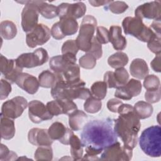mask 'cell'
Returning a JSON list of instances; mask_svg holds the SVG:
<instances>
[{
  "label": "cell",
  "mask_w": 161,
  "mask_h": 161,
  "mask_svg": "<svg viewBox=\"0 0 161 161\" xmlns=\"http://www.w3.org/2000/svg\"><path fill=\"white\" fill-rule=\"evenodd\" d=\"M114 119L109 118L94 119L87 123L80 133L81 142L86 147L82 160H98L103 150L118 142L114 129Z\"/></svg>",
  "instance_id": "6da1fadb"
},
{
  "label": "cell",
  "mask_w": 161,
  "mask_h": 161,
  "mask_svg": "<svg viewBox=\"0 0 161 161\" xmlns=\"http://www.w3.org/2000/svg\"><path fill=\"white\" fill-rule=\"evenodd\" d=\"M119 116L114 119V129L123 146L133 149L138 143V133L141 127L139 118L133 107L129 104L123 103L118 110Z\"/></svg>",
  "instance_id": "7a4b0ae2"
},
{
  "label": "cell",
  "mask_w": 161,
  "mask_h": 161,
  "mask_svg": "<svg viewBox=\"0 0 161 161\" xmlns=\"http://www.w3.org/2000/svg\"><path fill=\"white\" fill-rule=\"evenodd\" d=\"M85 86L86 82L82 79L76 83L70 84L57 75L56 82L51 88V95L55 99L63 98L71 100L87 99L91 96V93L88 88L85 87Z\"/></svg>",
  "instance_id": "3957f363"
},
{
  "label": "cell",
  "mask_w": 161,
  "mask_h": 161,
  "mask_svg": "<svg viewBox=\"0 0 161 161\" xmlns=\"http://www.w3.org/2000/svg\"><path fill=\"white\" fill-rule=\"evenodd\" d=\"M139 145L142 150L152 157L161 155V128L154 125L145 129L139 138Z\"/></svg>",
  "instance_id": "277c9868"
},
{
  "label": "cell",
  "mask_w": 161,
  "mask_h": 161,
  "mask_svg": "<svg viewBox=\"0 0 161 161\" xmlns=\"http://www.w3.org/2000/svg\"><path fill=\"white\" fill-rule=\"evenodd\" d=\"M122 26L125 35L133 36L143 42H148L156 34L150 27L143 23L142 19L136 17L125 18Z\"/></svg>",
  "instance_id": "5b68a950"
},
{
  "label": "cell",
  "mask_w": 161,
  "mask_h": 161,
  "mask_svg": "<svg viewBox=\"0 0 161 161\" xmlns=\"http://www.w3.org/2000/svg\"><path fill=\"white\" fill-rule=\"evenodd\" d=\"M97 25V20L92 15L84 17L79 29V35L75 40L79 50L88 52L92 45V38Z\"/></svg>",
  "instance_id": "8992f818"
},
{
  "label": "cell",
  "mask_w": 161,
  "mask_h": 161,
  "mask_svg": "<svg viewBox=\"0 0 161 161\" xmlns=\"http://www.w3.org/2000/svg\"><path fill=\"white\" fill-rule=\"evenodd\" d=\"M48 60V54L43 48H38L32 53H24L20 55L16 62L21 68H33L41 66Z\"/></svg>",
  "instance_id": "52a82bcc"
},
{
  "label": "cell",
  "mask_w": 161,
  "mask_h": 161,
  "mask_svg": "<svg viewBox=\"0 0 161 161\" xmlns=\"http://www.w3.org/2000/svg\"><path fill=\"white\" fill-rule=\"evenodd\" d=\"M17 2L25 4L21 12V26L25 32L28 33L38 25L40 13L37 8L36 1Z\"/></svg>",
  "instance_id": "ba28073f"
},
{
  "label": "cell",
  "mask_w": 161,
  "mask_h": 161,
  "mask_svg": "<svg viewBox=\"0 0 161 161\" xmlns=\"http://www.w3.org/2000/svg\"><path fill=\"white\" fill-rule=\"evenodd\" d=\"M133 149L125 146H121L119 142L105 148L99 158L100 160L128 161L133 156Z\"/></svg>",
  "instance_id": "9c48e42d"
},
{
  "label": "cell",
  "mask_w": 161,
  "mask_h": 161,
  "mask_svg": "<svg viewBox=\"0 0 161 161\" xmlns=\"http://www.w3.org/2000/svg\"><path fill=\"white\" fill-rule=\"evenodd\" d=\"M28 105L27 100L25 97L16 96L3 103L1 114L6 117L14 119L22 114Z\"/></svg>",
  "instance_id": "30bf717a"
},
{
  "label": "cell",
  "mask_w": 161,
  "mask_h": 161,
  "mask_svg": "<svg viewBox=\"0 0 161 161\" xmlns=\"http://www.w3.org/2000/svg\"><path fill=\"white\" fill-rule=\"evenodd\" d=\"M51 36L49 28L44 24H38L31 31L26 33V43L28 47L35 48L47 43Z\"/></svg>",
  "instance_id": "8fae6325"
},
{
  "label": "cell",
  "mask_w": 161,
  "mask_h": 161,
  "mask_svg": "<svg viewBox=\"0 0 161 161\" xmlns=\"http://www.w3.org/2000/svg\"><path fill=\"white\" fill-rule=\"evenodd\" d=\"M135 15L136 18L140 19L146 18L153 20H160V1H153L138 6L135 11Z\"/></svg>",
  "instance_id": "7c38bea8"
},
{
  "label": "cell",
  "mask_w": 161,
  "mask_h": 161,
  "mask_svg": "<svg viewBox=\"0 0 161 161\" xmlns=\"http://www.w3.org/2000/svg\"><path fill=\"white\" fill-rule=\"evenodd\" d=\"M28 107L29 118L34 123H40L43 121L51 119L53 116L48 111L47 106L40 101H31Z\"/></svg>",
  "instance_id": "4fadbf2b"
},
{
  "label": "cell",
  "mask_w": 161,
  "mask_h": 161,
  "mask_svg": "<svg viewBox=\"0 0 161 161\" xmlns=\"http://www.w3.org/2000/svg\"><path fill=\"white\" fill-rule=\"evenodd\" d=\"M86 11V6L82 2H77L72 4L63 3L57 6L59 18L70 17L76 19L82 17Z\"/></svg>",
  "instance_id": "5bb4252c"
},
{
  "label": "cell",
  "mask_w": 161,
  "mask_h": 161,
  "mask_svg": "<svg viewBox=\"0 0 161 161\" xmlns=\"http://www.w3.org/2000/svg\"><path fill=\"white\" fill-rule=\"evenodd\" d=\"M142 83L140 80L131 79L127 83L116 88L114 96L123 100H130L133 97L138 96L142 91Z\"/></svg>",
  "instance_id": "9a60e30c"
},
{
  "label": "cell",
  "mask_w": 161,
  "mask_h": 161,
  "mask_svg": "<svg viewBox=\"0 0 161 161\" xmlns=\"http://www.w3.org/2000/svg\"><path fill=\"white\" fill-rule=\"evenodd\" d=\"M0 62L1 74L11 84L15 83L17 77L23 72V68L17 65L15 60L8 59L3 55H1Z\"/></svg>",
  "instance_id": "2e32d148"
},
{
  "label": "cell",
  "mask_w": 161,
  "mask_h": 161,
  "mask_svg": "<svg viewBox=\"0 0 161 161\" xmlns=\"http://www.w3.org/2000/svg\"><path fill=\"white\" fill-rule=\"evenodd\" d=\"M76 55L64 53L52 57L49 61V65L55 74H61L70 65L76 64Z\"/></svg>",
  "instance_id": "e0dca14e"
},
{
  "label": "cell",
  "mask_w": 161,
  "mask_h": 161,
  "mask_svg": "<svg viewBox=\"0 0 161 161\" xmlns=\"http://www.w3.org/2000/svg\"><path fill=\"white\" fill-rule=\"evenodd\" d=\"M48 133L53 140H58L64 145H69L70 138L74 134L72 130L66 128L62 123L56 121L51 125L48 129Z\"/></svg>",
  "instance_id": "ac0fdd59"
},
{
  "label": "cell",
  "mask_w": 161,
  "mask_h": 161,
  "mask_svg": "<svg viewBox=\"0 0 161 161\" xmlns=\"http://www.w3.org/2000/svg\"><path fill=\"white\" fill-rule=\"evenodd\" d=\"M15 83L19 87L30 94H35L40 87V83L36 77L28 73L21 72L17 77Z\"/></svg>",
  "instance_id": "d6986e66"
},
{
  "label": "cell",
  "mask_w": 161,
  "mask_h": 161,
  "mask_svg": "<svg viewBox=\"0 0 161 161\" xmlns=\"http://www.w3.org/2000/svg\"><path fill=\"white\" fill-rule=\"evenodd\" d=\"M28 142L36 146H51L53 140L50 138L48 130L33 128L28 133Z\"/></svg>",
  "instance_id": "ffe728a7"
},
{
  "label": "cell",
  "mask_w": 161,
  "mask_h": 161,
  "mask_svg": "<svg viewBox=\"0 0 161 161\" xmlns=\"http://www.w3.org/2000/svg\"><path fill=\"white\" fill-rule=\"evenodd\" d=\"M122 30L119 26L113 25L109 30V42L111 43L114 49L116 50H124L127 44L126 40L121 34Z\"/></svg>",
  "instance_id": "44dd1931"
},
{
  "label": "cell",
  "mask_w": 161,
  "mask_h": 161,
  "mask_svg": "<svg viewBox=\"0 0 161 161\" xmlns=\"http://www.w3.org/2000/svg\"><path fill=\"white\" fill-rule=\"evenodd\" d=\"M131 75L137 79H143L148 74L149 69L147 62L142 58H135L130 65Z\"/></svg>",
  "instance_id": "7402d4cb"
},
{
  "label": "cell",
  "mask_w": 161,
  "mask_h": 161,
  "mask_svg": "<svg viewBox=\"0 0 161 161\" xmlns=\"http://www.w3.org/2000/svg\"><path fill=\"white\" fill-rule=\"evenodd\" d=\"M60 30L64 37L74 35L78 30L79 25L75 19L70 17L60 18L58 22Z\"/></svg>",
  "instance_id": "603a6c76"
},
{
  "label": "cell",
  "mask_w": 161,
  "mask_h": 161,
  "mask_svg": "<svg viewBox=\"0 0 161 161\" xmlns=\"http://www.w3.org/2000/svg\"><path fill=\"white\" fill-rule=\"evenodd\" d=\"M87 119V115L81 110L77 109L69 115V125L72 130L79 131L83 128Z\"/></svg>",
  "instance_id": "cb8c5ba5"
},
{
  "label": "cell",
  "mask_w": 161,
  "mask_h": 161,
  "mask_svg": "<svg viewBox=\"0 0 161 161\" xmlns=\"http://www.w3.org/2000/svg\"><path fill=\"white\" fill-rule=\"evenodd\" d=\"M15 126L13 119L1 114V135L4 140H9L15 135Z\"/></svg>",
  "instance_id": "d4e9b609"
},
{
  "label": "cell",
  "mask_w": 161,
  "mask_h": 161,
  "mask_svg": "<svg viewBox=\"0 0 161 161\" xmlns=\"http://www.w3.org/2000/svg\"><path fill=\"white\" fill-rule=\"evenodd\" d=\"M63 80L74 84L80 81V68L77 64L70 65L61 74H56Z\"/></svg>",
  "instance_id": "484cf974"
},
{
  "label": "cell",
  "mask_w": 161,
  "mask_h": 161,
  "mask_svg": "<svg viewBox=\"0 0 161 161\" xmlns=\"http://www.w3.org/2000/svg\"><path fill=\"white\" fill-rule=\"evenodd\" d=\"M39 13L47 19H52L58 16L57 6L42 1H36Z\"/></svg>",
  "instance_id": "4316f807"
},
{
  "label": "cell",
  "mask_w": 161,
  "mask_h": 161,
  "mask_svg": "<svg viewBox=\"0 0 161 161\" xmlns=\"http://www.w3.org/2000/svg\"><path fill=\"white\" fill-rule=\"evenodd\" d=\"M70 153L74 160H80L83 157V145L79 138L73 134L70 138Z\"/></svg>",
  "instance_id": "83f0119b"
},
{
  "label": "cell",
  "mask_w": 161,
  "mask_h": 161,
  "mask_svg": "<svg viewBox=\"0 0 161 161\" xmlns=\"http://www.w3.org/2000/svg\"><path fill=\"white\" fill-rule=\"evenodd\" d=\"M133 109L140 119L150 117L153 111L152 104L143 101H140L136 103L133 106Z\"/></svg>",
  "instance_id": "f1b7e54d"
},
{
  "label": "cell",
  "mask_w": 161,
  "mask_h": 161,
  "mask_svg": "<svg viewBox=\"0 0 161 161\" xmlns=\"http://www.w3.org/2000/svg\"><path fill=\"white\" fill-rule=\"evenodd\" d=\"M0 32L2 38L5 40L14 38L17 34L16 25L11 21H3L0 24Z\"/></svg>",
  "instance_id": "f546056e"
},
{
  "label": "cell",
  "mask_w": 161,
  "mask_h": 161,
  "mask_svg": "<svg viewBox=\"0 0 161 161\" xmlns=\"http://www.w3.org/2000/svg\"><path fill=\"white\" fill-rule=\"evenodd\" d=\"M129 58L128 55L122 52H118L109 57L108 64L113 69L123 67L128 62Z\"/></svg>",
  "instance_id": "4dcf8cb0"
},
{
  "label": "cell",
  "mask_w": 161,
  "mask_h": 161,
  "mask_svg": "<svg viewBox=\"0 0 161 161\" xmlns=\"http://www.w3.org/2000/svg\"><path fill=\"white\" fill-rule=\"evenodd\" d=\"M57 75L55 73L46 70L41 72L38 75L40 86L45 88H52L55 84Z\"/></svg>",
  "instance_id": "1f68e13d"
},
{
  "label": "cell",
  "mask_w": 161,
  "mask_h": 161,
  "mask_svg": "<svg viewBox=\"0 0 161 161\" xmlns=\"http://www.w3.org/2000/svg\"><path fill=\"white\" fill-rule=\"evenodd\" d=\"M107 87V85L104 81L95 82L91 87V95L98 99L102 100L106 96Z\"/></svg>",
  "instance_id": "d6a6232c"
},
{
  "label": "cell",
  "mask_w": 161,
  "mask_h": 161,
  "mask_svg": "<svg viewBox=\"0 0 161 161\" xmlns=\"http://www.w3.org/2000/svg\"><path fill=\"white\" fill-rule=\"evenodd\" d=\"M102 108V103L100 99H98L92 95L89 97L84 104V110L89 113L94 114L99 112Z\"/></svg>",
  "instance_id": "836d02e7"
},
{
  "label": "cell",
  "mask_w": 161,
  "mask_h": 161,
  "mask_svg": "<svg viewBox=\"0 0 161 161\" xmlns=\"http://www.w3.org/2000/svg\"><path fill=\"white\" fill-rule=\"evenodd\" d=\"M34 157L36 160H52L53 158V150L50 146H38L36 150Z\"/></svg>",
  "instance_id": "e575fe53"
},
{
  "label": "cell",
  "mask_w": 161,
  "mask_h": 161,
  "mask_svg": "<svg viewBox=\"0 0 161 161\" xmlns=\"http://www.w3.org/2000/svg\"><path fill=\"white\" fill-rule=\"evenodd\" d=\"M160 82L159 78L154 74L147 75L144 78L143 86L147 91L157 90L160 89Z\"/></svg>",
  "instance_id": "d590c367"
},
{
  "label": "cell",
  "mask_w": 161,
  "mask_h": 161,
  "mask_svg": "<svg viewBox=\"0 0 161 161\" xmlns=\"http://www.w3.org/2000/svg\"><path fill=\"white\" fill-rule=\"evenodd\" d=\"M96 58L91 53H87L82 56L79 60V65L86 69H92L96 65Z\"/></svg>",
  "instance_id": "8d00e7d4"
},
{
  "label": "cell",
  "mask_w": 161,
  "mask_h": 161,
  "mask_svg": "<svg viewBox=\"0 0 161 161\" xmlns=\"http://www.w3.org/2000/svg\"><path fill=\"white\" fill-rule=\"evenodd\" d=\"M115 80L119 87L125 85L129 79V74L127 70L124 67L116 69L113 72Z\"/></svg>",
  "instance_id": "74e56055"
},
{
  "label": "cell",
  "mask_w": 161,
  "mask_h": 161,
  "mask_svg": "<svg viewBox=\"0 0 161 161\" xmlns=\"http://www.w3.org/2000/svg\"><path fill=\"white\" fill-rule=\"evenodd\" d=\"M61 105L62 108L63 114H68L72 113L74 111L77 109V106L76 104L71 99L67 98H63V99H57Z\"/></svg>",
  "instance_id": "f35d334b"
},
{
  "label": "cell",
  "mask_w": 161,
  "mask_h": 161,
  "mask_svg": "<svg viewBox=\"0 0 161 161\" xmlns=\"http://www.w3.org/2000/svg\"><path fill=\"white\" fill-rule=\"evenodd\" d=\"M107 8L113 13L121 14L124 13L128 8V5L124 1H112L111 3L108 4V7L106 8V9Z\"/></svg>",
  "instance_id": "ab89813d"
},
{
  "label": "cell",
  "mask_w": 161,
  "mask_h": 161,
  "mask_svg": "<svg viewBox=\"0 0 161 161\" xmlns=\"http://www.w3.org/2000/svg\"><path fill=\"white\" fill-rule=\"evenodd\" d=\"M160 35L155 34L148 42L147 47L149 50L156 55L160 54L161 52Z\"/></svg>",
  "instance_id": "60d3db41"
},
{
  "label": "cell",
  "mask_w": 161,
  "mask_h": 161,
  "mask_svg": "<svg viewBox=\"0 0 161 161\" xmlns=\"http://www.w3.org/2000/svg\"><path fill=\"white\" fill-rule=\"evenodd\" d=\"M79 50L75 40H68L62 45V53H71L76 55Z\"/></svg>",
  "instance_id": "b9f144b4"
},
{
  "label": "cell",
  "mask_w": 161,
  "mask_h": 161,
  "mask_svg": "<svg viewBox=\"0 0 161 161\" xmlns=\"http://www.w3.org/2000/svg\"><path fill=\"white\" fill-rule=\"evenodd\" d=\"M96 40L101 44H106L109 42V30L104 26H97L96 28Z\"/></svg>",
  "instance_id": "7bdbcfd3"
},
{
  "label": "cell",
  "mask_w": 161,
  "mask_h": 161,
  "mask_svg": "<svg viewBox=\"0 0 161 161\" xmlns=\"http://www.w3.org/2000/svg\"><path fill=\"white\" fill-rule=\"evenodd\" d=\"M46 106L48 111L52 116H58L63 114L62 108L57 99L48 102Z\"/></svg>",
  "instance_id": "ee69618b"
},
{
  "label": "cell",
  "mask_w": 161,
  "mask_h": 161,
  "mask_svg": "<svg viewBox=\"0 0 161 161\" xmlns=\"http://www.w3.org/2000/svg\"><path fill=\"white\" fill-rule=\"evenodd\" d=\"M0 160H13L17 159V155L13 151H10L8 148L3 145L1 144V150H0Z\"/></svg>",
  "instance_id": "f6af8a7d"
},
{
  "label": "cell",
  "mask_w": 161,
  "mask_h": 161,
  "mask_svg": "<svg viewBox=\"0 0 161 161\" xmlns=\"http://www.w3.org/2000/svg\"><path fill=\"white\" fill-rule=\"evenodd\" d=\"M91 55H92L96 59H99L102 57L103 50H102V45L100 43L97 42L96 37L94 36L92 41V45L90 50L88 52Z\"/></svg>",
  "instance_id": "bcb514c9"
},
{
  "label": "cell",
  "mask_w": 161,
  "mask_h": 161,
  "mask_svg": "<svg viewBox=\"0 0 161 161\" xmlns=\"http://www.w3.org/2000/svg\"><path fill=\"white\" fill-rule=\"evenodd\" d=\"M160 88L157 90L147 91L145 93V100L152 104L158 102L160 100Z\"/></svg>",
  "instance_id": "7dc6e473"
},
{
  "label": "cell",
  "mask_w": 161,
  "mask_h": 161,
  "mask_svg": "<svg viewBox=\"0 0 161 161\" xmlns=\"http://www.w3.org/2000/svg\"><path fill=\"white\" fill-rule=\"evenodd\" d=\"M11 92V83L6 79H2L1 80V93L0 99L1 100L5 99L7 98Z\"/></svg>",
  "instance_id": "c3c4849f"
},
{
  "label": "cell",
  "mask_w": 161,
  "mask_h": 161,
  "mask_svg": "<svg viewBox=\"0 0 161 161\" xmlns=\"http://www.w3.org/2000/svg\"><path fill=\"white\" fill-rule=\"evenodd\" d=\"M104 82L106 84L108 88H118L119 87L115 78L114 73L112 71H108L104 75Z\"/></svg>",
  "instance_id": "681fc988"
},
{
  "label": "cell",
  "mask_w": 161,
  "mask_h": 161,
  "mask_svg": "<svg viewBox=\"0 0 161 161\" xmlns=\"http://www.w3.org/2000/svg\"><path fill=\"white\" fill-rule=\"evenodd\" d=\"M123 104V102L118 99L113 98L109 99L107 103L108 109L113 113H118L119 106Z\"/></svg>",
  "instance_id": "f907efd6"
},
{
  "label": "cell",
  "mask_w": 161,
  "mask_h": 161,
  "mask_svg": "<svg viewBox=\"0 0 161 161\" xmlns=\"http://www.w3.org/2000/svg\"><path fill=\"white\" fill-rule=\"evenodd\" d=\"M152 69L156 72H160V53L157 54L156 57L150 62Z\"/></svg>",
  "instance_id": "816d5d0a"
},
{
  "label": "cell",
  "mask_w": 161,
  "mask_h": 161,
  "mask_svg": "<svg viewBox=\"0 0 161 161\" xmlns=\"http://www.w3.org/2000/svg\"><path fill=\"white\" fill-rule=\"evenodd\" d=\"M150 28L157 35H160V20H154Z\"/></svg>",
  "instance_id": "f5cc1de1"
},
{
  "label": "cell",
  "mask_w": 161,
  "mask_h": 161,
  "mask_svg": "<svg viewBox=\"0 0 161 161\" xmlns=\"http://www.w3.org/2000/svg\"><path fill=\"white\" fill-rule=\"evenodd\" d=\"M112 1H89V3L94 7H99L100 6L109 4Z\"/></svg>",
  "instance_id": "db71d44e"
}]
</instances>
